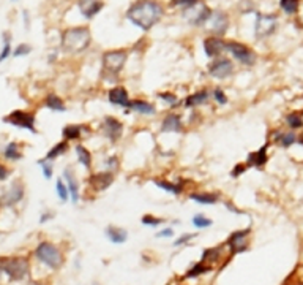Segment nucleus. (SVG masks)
I'll list each match as a JSON object with an SVG mask.
<instances>
[{
  "label": "nucleus",
  "instance_id": "obj_7",
  "mask_svg": "<svg viewBox=\"0 0 303 285\" xmlns=\"http://www.w3.org/2000/svg\"><path fill=\"white\" fill-rule=\"evenodd\" d=\"M4 122L35 133V114L33 113L22 111V110H15V111H11L10 114L5 116Z\"/></svg>",
  "mask_w": 303,
  "mask_h": 285
},
{
  "label": "nucleus",
  "instance_id": "obj_40",
  "mask_svg": "<svg viewBox=\"0 0 303 285\" xmlns=\"http://www.w3.org/2000/svg\"><path fill=\"white\" fill-rule=\"evenodd\" d=\"M220 257V249H205L204 254H202V263H207V262H215L218 260Z\"/></svg>",
  "mask_w": 303,
  "mask_h": 285
},
{
  "label": "nucleus",
  "instance_id": "obj_24",
  "mask_svg": "<svg viewBox=\"0 0 303 285\" xmlns=\"http://www.w3.org/2000/svg\"><path fill=\"white\" fill-rule=\"evenodd\" d=\"M208 92L207 90H199V92H194L193 95H188L185 98V106L187 108H196V106H201L204 103L208 101Z\"/></svg>",
  "mask_w": 303,
  "mask_h": 285
},
{
  "label": "nucleus",
  "instance_id": "obj_5",
  "mask_svg": "<svg viewBox=\"0 0 303 285\" xmlns=\"http://www.w3.org/2000/svg\"><path fill=\"white\" fill-rule=\"evenodd\" d=\"M126 51L125 49H111V51H106V53L103 54V68L106 73H111V75H118L122 72L125 62H126Z\"/></svg>",
  "mask_w": 303,
  "mask_h": 285
},
{
  "label": "nucleus",
  "instance_id": "obj_13",
  "mask_svg": "<svg viewBox=\"0 0 303 285\" xmlns=\"http://www.w3.org/2000/svg\"><path fill=\"white\" fill-rule=\"evenodd\" d=\"M210 76L217 78V80H226V78L232 76L234 73V63L229 59L225 57H217L208 67Z\"/></svg>",
  "mask_w": 303,
  "mask_h": 285
},
{
  "label": "nucleus",
  "instance_id": "obj_1",
  "mask_svg": "<svg viewBox=\"0 0 303 285\" xmlns=\"http://www.w3.org/2000/svg\"><path fill=\"white\" fill-rule=\"evenodd\" d=\"M164 7L158 0H138L126 10V19L136 27L149 32L163 18Z\"/></svg>",
  "mask_w": 303,
  "mask_h": 285
},
{
  "label": "nucleus",
  "instance_id": "obj_16",
  "mask_svg": "<svg viewBox=\"0 0 303 285\" xmlns=\"http://www.w3.org/2000/svg\"><path fill=\"white\" fill-rule=\"evenodd\" d=\"M248 235H249V228H246V230H240V231H234L232 235L229 236V239H228V245H229V249H231L232 255H234V254H239V252L246 251V247H248V242H246Z\"/></svg>",
  "mask_w": 303,
  "mask_h": 285
},
{
  "label": "nucleus",
  "instance_id": "obj_49",
  "mask_svg": "<svg viewBox=\"0 0 303 285\" xmlns=\"http://www.w3.org/2000/svg\"><path fill=\"white\" fill-rule=\"evenodd\" d=\"M245 170H246V166L245 165H237L234 170H232V176L234 177H237V176H240L242 173H245Z\"/></svg>",
  "mask_w": 303,
  "mask_h": 285
},
{
  "label": "nucleus",
  "instance_id": "obj_8",
  "mask_svg": "<svg viewBox=\"0 0 303 285\" xmlns=\"http://www.w3.org/2000/svg\"><path fill=\"white\" fill-rule=\"evenodd\" d=\"M24 195H25L24 184L19 179H16L15 183L0 195V208H13V206H16L18 203L22 201Z\"/></svg>",
  "mask_w": 303,
  "mask_h": 285
},
{
  "label": "nucleus",
  "instance_id": "obj_26",
  "mask_svg": "<svg viewBox=\"0 0 303 285\" xmlns=\"http://www.w3.org/2000/svg\"><path fill=\"white\" fill-rule=\"evenodd\" d=\"M190 198L196 203H201V204H215L218 201V195H215V193H207V192L191 193Z\"/></svg>",
  "mask_w": 303,
  "mask_h": 285
},
{
  "label": "nucleus",
  "instance_id": "obj_25",
  "mask_svg": "<svg viewBox=\"0 0 303 285\" xmlns=\"http://www.w3.org/2000/svg\"><path fill=\"white\" fill-rule=\"evenodd\" d=\"M4 157L7 160H11V162H18V160L22 159V151H21L18 142H15V141L8 142V145L5 146V149H4Z\"/></svg>",
  "mask_w": 303,
  "mask_h": 285
},
{
  "label": "nucleus",
  "instance_id": "obj_10",
  "mask_svg": "<svg viewBox=\"0 0 303 285\" xmlns=\"http://www.w3.org/2000/svg\"><path fill=\"white\" fill-rule=\"evenodd\" d=\"M210 11H212V10H210L204 2L197 0V2L193 7L183 10V16H185L187 21L191 22L193 25H204L205 21L210 16Z\"/></svg>",
  "mask_w": 303,
  "mask_h": 285
},
{
  "label": "nucleus",
  "instance_id": "obj_48",
  "mask_svg": "<svg viewBox=\"0 0 303 285\" xmlns=\"http://www.w3.org/2000/svg\"><path fill=\"white\" fill-rule=\"evenodd\" d=\"M193 238H196V235H191V233H190V235H188V233H187V235H183V236H180L179 239H176V247H179V245H182V244H187L188 241H191Z\"/></svg>",
  "mask_w": 303,
  "mask_h": 285
},
{
  "label": "nucleus",
  "instance_id": "obj_18",
  "mask_svg": "<svg viewBox=\"0 0 303 285\" xmlns=\"http://www.w3.org/2000/svg\"><path fill=\"white\" fill-rule=\"evenodd\" d=\"M161 130L163 132H172V133H180L182 130H183V122H182V119H180V116L179 114H174V113H170V114H167L166 118L163 119V122H161Z\"/></svg>",
  "mask_w": 303,
  "mask_h": 285
},
{
  "label": "nucleus",
  "instance_id": "obj_55",
  "mask_svg": "<svg viewBox=\"0 0 303 285\" xmlns=\"http://www.w3.org/2000/svg\"><path fill=\"white\" fill-rule=\"evenodd\" d=\"M13 2H16V0H13Z\"/></svg>",
  "mask_w": 303,
  "mask_h": 285
},
{
  "label": "nucleus",
  "instance_id": "obj_27",
  "mask_svg": "<svg viewBox=\"0 0 303 285\" xmlns=\"http://www.w3.org/2000/svg\"><path fill=\"white\" fill-rule=\"evenodd\" d=\"M45 106L52 110V111H65V103L63 100L56 95V94H49L45 100Z\"/></svg>",
  "mask_w": 303,
  "mask_h": 285
},
{
  "label": "nucleus",
  "instance_id": "obj_22",
  "mask_svg": "<svg viewBox=\"0 0 303 285\" xmlns=\"http://www.w3.org/2000/svg\"><path fill=\"white\" fill-rule=\"evenodd\" d=\"M267 151H269V145H264L261 149H257L256 152H253V154H249L248 155V165L249 166H257V168H261L262 165H266V162H267Z\"/></svg>",
  "mask_w": 303,
  "mask_h": 285
},
{
  "label": "nucleus",
  "instance_id": "obj_46",
  "mask_svg": "<svg viewBox=\"0 0 303 285\" xmlns=\"http://www.w3.org/2000/svg\"><path fill=\"white\" fill-rule=\"evenodd\" d=\"M106 166H108V171H109V173H114V171L118 170V166H120V162H118L117 157H109V159L106 160Z\"/></svg>",
  "mask_w": 303,
  "mask_h": 285
},
{
  "label": "nucleus",
  "instance_id": "obj_52",
  "mask_svg": "<svg viewBox=\"0 0 303 285\" xmlns=\"http://www.w3.org/2000/svg\"><path fill=\"white\" fill-rule=\"evenodd\" d=\"M0 280H2V271H0Z\"/></svg>",
  "mask_w": 303,
  "mask_h": 285
},
{
  "label": "nucleus",
  "instance_id": "obj_3",
  "mask_svg": "<svg viewBox=\"0 0 303 285\" xmlns=\"http://www.w3.org/2000/svg\"><path fill=\"white\" fill-rule=\"evenodd\" d=\"M0 271L11 280H24L30 273L29 258L25 257H2L0 258Z\"/></svg>",
  "mask_w": 303,
  "mask_h": 285
},
{
  "label": "nucleus",
  "instance_id": "obj_33",
  "mask_svg": "<svg viewBox=\"0 0 303 285\" xmlns=\"http://www.w3.org/2000/svg\"><path fill=\"white\" fill-rule=\"evenodd\" d=\"M62 135H63L65 139H68V141H70V139H77L79 136H81V127L74 125V124L67 125V127H63Z\"/></svg>",
  "mask_w": 303,
  "mask_h": 285
},
{
  "label": "nucleus",
  "instance_id": "obj_34",
  "mask_svg": "<svg viewBox=\"0 0 303 285\" xmlns=\"http://www.w3.org/2000/svg\"><path fill=\"white\" fill-rule=\"evenodd\" d=\"M286 124H287L289 127H291V128H301V125H303V119H301L300 111H292L291 114H287Z\"/></svg>",
  "mask_w": 303,
  "mask_h": 285
},
{
  "label": "nucleus",
  "instance_id": "obj_51",
  "mask_svg": "<svg viewBox=\"0 0 303 285\" xmlns=\"http://www.w3.org/2000/svg\"><path fill=\"white\" fill-rule=\"evenodd\" d=\"M51 217H52V214H51V212H45V214H43L41 217H39V222H41V224H45L46 220H48V219H51Z\"/></svg>",
  "mask_w": 303,
  "mask_h": 285
},
{
  "label": "nucleus",
  "instance_id": "obj_37",
  "mask_svg": "<svg viewBox=\"0 0 303 285\" xmlns=\"http://www.w3.org/2000/svg\"><path fill=\"white\" fill-rule=\"evenodd\" d=\"M276 141H280V145L283 148H289V146H292L294 142L297 141V135L294 132H287V133L280 135L278 138H276Z\"/></svg>",
  "mask_w": 303,
  "mask_h": 285
},
{
  "label": "nucleus",
  "instance_id": "obj_39",
  "mask_svg": "<svg viewBox=\"0 0 303 285\" xmlns=\"http://www.w3.org/2000/svg\"><path fill=\"white\" fill-rule=\"evenodd\" d=\"M56 187H57L59 198H60L62 201H67V200L70 198V193H68V189H67V186H65V183H63V179H62V177H60V179H57V184H56Z\"/></svg>",
  "mask_w": 303,
  "mask_h": 285
},
{
  "label": "nucleus",
  "instance_id": "obj_38",
  "mask_svg": "<svg viewBox=\"0 0 303 285\" xmlns=\"http://www.w3.org/2000/svg\"><path fill=\"white\" fill-rule=\"evenodd\" d=\"M30 53H32V46L30 45H25V43L18 45L15 49H11V56L13 57H22V56H27Z\"/></svg>",
  "mask_w": 303,
  "mask_h": 285
},
{
  "label": "nucleus",
  "instance_id": "obj_56",
  "mask_svg": "<svg viewBox=\"0 0 303 285\" xmlns=\"http://www.w3.org/2000/svg\"><path fill=\"white\" fill-rule=\"evenodd\" d=\"M297 285H301V283H297Z\"/></svg>",
  "mask_w": 303,
  "mask_h": 285
},
{
  "label": "nucleus",
  "instance_id": "obj_41",
  "mask_svg": "<svg viewBox=\"0 0 303 285\" xmlns=\"http://www.w3.org/2000/svg\"><path fill=\"white\" fill-rule=\"evenodd\" d=\"M163 222H164L163 219L155 217V216H150V214H146V216L142 217V224L147 225V227H158V225H161Z\"/></svg>",
  "mask_w": 303,
  "mask_h": 285
},
{
  "label": "nucleus",
  "instance_id": "obj_31",
  "mask_svg": "<svg viewBox=\"0 0 303 285\" xmlns=\"http://www.w3.org/2000/svg\"><path fill=\"white\" fill-rule=\"evenodd\" d=\"M300 7V0H280V8L286 15H295Z\"/></svg>",
  "mask_w": 303,
  "mask_h": 285
},
{
  "label": "nucleus",
  "instance_id": "obj_36",
  "mask_svg": "<svg viewBox=\"0 0 303 285\" xmlns=\"http://www.w3.org/2000/svg\"><path fill=\"white\" fill-rule=\"evenodd\" d=\"M212 224H213V220L208 219V217H205V216H202V214H196V216L193 217V225H194L196 228H208Z\"/></svg>",
  "mask_w": 303,
  "mask_h": 285
},
{
  "label": "nucleus",
  "instance_id": "obj_35",
  "mask_svg": "<svg viewBox=\"0 0 303 285\" xmlns=\"http://www.w3.org/2000/svg\"><path fill=\"white\" fill-rule=\"evenodd\" d=\"M11 56V35L8 32L4 33V48L0 51V62L7 60V57Z\"/></svg>",
  "mask_w": 303,
  "mask_h": 285
},
{
  "label": "nucleus",
  "instance_id": "obj_50",
  "mask_svg": "<svg viewBox=\"0 0 303 285\" xmlns=\"http://www.w3.org/2000/svg\"><path fill=\"white\" fill-rule=\"evenodd\" d=\"M174 235V231H172V228H166V230H163V231H160L158 233V238H170Z\"/></svg>",
  "mask_w": 303,
  "mask_h": 285
},
{
  "label": "nucleus",
  "instance_id": "obj_15",
  "mask_svg": "<svg viewBox=\"0 0 303 285\" xmlns=\"http://www.w3.org/2000/svg\"><path fill=\"white\" fill-rule=\"evenodd\" d=\"M202 46L204 53L210 59H217L223 54V51H226V42H223L218 37H207Z\"/></svg>",
  "mask_w": 303,
  "mask_h": 285
},
{
  "label": "nucleus",
  "instance_id": "obj_12",
  "mask_svg": "<svg viewBox=\"0 0 303 285\" xmlns=\"http://www.w3.org/2000/svg\"><path fill=\"white\" fill-rule=\"evenodd\" d=\"M101 132L111 142H117L123 135V124L117 118L108 116V118H104V121L101 124Z\"/></svg>",
  "mask_w": 303,
  "mask_h": 285
},
{
  "label": "nucleus",
  "instance_id": "obj_23",
  "mask_svg": "<svg viewBox=\"0 0 303 285\" xmlns=\"http://www.w3.org/2000/svg\"><path fill=\"white\" fill-rule=\"evenodd\" d=\"M106 236L114 244H123L128 239V233H126V230H123L120 227L111 225V227L106 228Z\"/></svg>",
  "mask_w": 303,
  "mask_h": 285
},
{
  "label": "nucleus",
  "instance_id": "obj_20",
  "mask_svg": "<svg viewBox=\"0 0 303 285\" xmlns=\"http://www.w3.org/2000/svg\"><path fill=\"white\" fill-rule=\"evenodd\" d=\"M63 177H65V186H67V189H68V193H70V197H71V200H73V203H76L77 200H79V187H77V179L74 177V174H73V171L70 170V168H67L65 170V173H63Z\"/></svg>",
  "mask_w": 303,
  "mask_h": 285
},
{
  "label": "nucleus",
  "instance_id": "obj_21",
  "mask_svg": "<svg viewBox=\"0 0 303 285\" xmlns=\"http://www.w3.org/2000/svg\"><path fill=\"white\" fill-rule=\"evenodd\" d=\"M126 108L133 110L136 113H141V114H155L156 113L155 106L146 100H128Z\"/></svg>",
  "mask_w": 303,
  "mask_h": 285
},
{
  "label": "nucleus",
  "instance_id": "obj_9",
  "mask_svg": "<svg viewBox=\"0 0 303 285\" xmlns=\"http://www.w3.org/2000/svg\"><path fill=\"white\" fill-rule=\"evenodd\" d=\"M278 29V16L276 15H257L254 30L257 38H267Z\"/></svg>",
  "mask_w": 303,
  "mask_h": 285
},
{
  "label": "nucleus",
  "instance_id": "obj_14",
  "mask_svg": "<svg viewBox=\"0 0 303 285\" xmlns=\"http://www.w3.org/2000/svg\"><path fill=\"white\" fill-rule=\"evenodd\" d=\"M112 183H114V173L109 171H100L89 177V184L95 192H103L109 189Z\"/></svg>",
  "mask_w": 303,
  "mask_h": 285
},
{
  "label": "nucleus",
  "instance_id": "obj_4",
  "mask_svg": "<svg viewBox=\"0 0 303 285\" xmlns=\"http://www.w3.org/2000/svg\"><path fill=\"white\" fill-rule=\"evenodd\" d=\"M35 257L39 263L46 265L51 269H59L63 265V255H62L60 249L48 241H43L36 245Z\"/></svg>",
  "mask_w": 303,
  "mask_h": 285
},
{
  "label": "nucleus",
  "instance_id": "obj_44",
  "mask_svg": "<svg viewBox=\"0 0 303 285\" xmlns=\"http://www.w3.org/2000/svg\"><path fill=\"white\" fill-rule=\"evenodd\" d=\"M213 98L220 103V105H226V103H228V97L225 94V90L220 89V87H217L213 90Z\"/></svg>",
  "mask_w": 303,
  "mask_h": 285
},
{
  "label": "nucleus",
  "instance_id": "obj_28",
  "mask_svg": "<svg viewBox=\"0 0 303 285\" xmlns=\"http://www.w3.org/2000/svg\"><path fill=\"white\" fill-rule=\"evenodd\" d=\"M76 155H77L79 163H81L82 166H85V168H90V165H92V154H90L89 149H85L82 145H77L76 146Z\"/></svg>",
  "mask_w": 303,
  "mask_h": 285
},
{
  "label": "nucleus",
  "instance_id": "obj_32",
  "mask_svg": "<svg viewBox=\"0 0 303 285\" xmlns=\"http://www.w3.org/2000/svg\"><path fill=\"white\" fill-rule=\"evenodd\" d=\"M208 271H212V266H208V265L199 262V263H196L191 269H188V273L185 274V277H188V279L190 277H197V276H201L204 273H208Z\"/></svg>",
  "mask_w": 303,
  "mask_h": 285
},
{
  "label": "nucleus",
  "instance_id": "obj_29",
  "mask_svg": "<svg viewBox=\"0 0 303 285\" xmlns=\"http://www.w3.org/2000/svg\"><path fill=\"white\" fill-rule=\"evenodd\" d=\"M67 149H68V142L67 141H60V142H57L56 146H52V149L46 154V160H49V162H52L54 159H57V157H60V155L63 154V152H67Z\"/></svg>",
  "mask_w": 303,
  "mask_h": 285
},
{
  "label": "nucleus",
  "instance_id": "obj_54",
  "mask_svg": "<svg viewBox=\"0 0 303 285\" xmlns=\"http://www.w3.org/2000/svg\"><path fill=\"white\" fill-rule=\"evenodd\" d=\"M92 285H100V283H92Z\"/></svg>",
  "mask_w": 303,
  "mask_h": 285
},
{
  "label": "nucleus",
  "instance_id": "obj_30",
  "mask_svg": "<svg viewBox=\"0 0 303 285\" xmlns=\"http://www.w3.org/2000/svg\"><path fill=\"white\" fill-rule=\"evenodd\" d=\"M155 184L160 189L166 190V192L174 193V195H180L182 189H183V184H172V183H167V181H161V179H156Z\"/></svg>",
  "mask_w": 303,
  "mask_h": 285
},
{
  "label": "nucleus",
  "instance_id": "obj_42",
  "mask_svg": "<svg viewBox=\"0 0 303 285\" xmlns=\"http://www.w3.org/2000/svg\"><path fill=\"white\" fill-rule=\"evenodd\" d=\"M38 165L43 168V174H45V177H46V179H51V177H52V163H51L49 160L43 159V160H39V162H38Z\"/></svg>",
  "mask_w": 303,
  "mask_h": 285
},
{
  "label": "nucleus",
  "instance_id": "obj_2",
  "mask_svg": "<svg viewBox=\"0 0 303 285\" xmlns=\"http://www.w3.org/2000/svg\"><path fill=\"white\" fill-rule=\"evenodd\" d=\"M92 43V33L89 27L84 25H77L62 32L60 46L62 51L67 54H81L90 46Z\"/></svg>",
  "mask_w": 303,
  "mask_h": 285
},
{
  "label": "nucleus",
  "instance_id": "obj_47",
  "mask_svg": "<svg viewBox=\"0 0 303 285\" xmlns=\"http://www.w3.org/2000/svg\"><path fill=\"white\" fill-rule=\"evenodd\" d=\"M11 174V170L5 165V163H0V181H7Z\"/></svg>",
  "mask_w": 303,
  "mask_h": 285
},
{
  "label": "nucleus",
  "instance_id": "obj_19",
  "mask_svg": "<svg viewBox=\"0 0 303 285\" xmlns=\"http://www.w3.org/2000/svg\"><path fill=\"white\" fill-rule=\"evenodd\" d=\"M109 101L112 105H118V106H125L126 108V103H128V92L126 89L122 87V86H117V87H112L109 90Z\"/></svg>",
  "mask_w": 303,
  "mask_h": 285
},
{
  "label": "nucleus",
  "instance_id": "obj_53",
  "mask_svg": "<svg viewBox=\"0 0 303 285\" xmlns=\"http://www.w3.org/2000/svg\"><path fill=\"white\" fill-rule=\"evenodd\" d=\"M30 285H41V283H30Z\"/></svg>",
  "mask_w": 303,
  "mask_h": 285
},
{
  "label": "nucleus",
  "instance_id": "obj_43",
  "mask_svg": "<svg viewBox=\"0 0 303 285\" xmlns=\"http://www.w3.org/2000/svg\"><path fill=\"white\" fill-rule=\"evenodd\" d=\"M197 0H170V7H180L183 10H187L190 7H193Z\"/></svg>",
  "mask_w": 303,
  "mask_h": 285
},
{
  "label": "nucleus",
  "instance_id": "obj_17",
  "mask_svg": "<svg viewBox=\"0 0 303 285\" xmlns=\"http://www.w3.org/2000/svg\"><path fill=\"white\" fill-rule=\"evenodd\" d=\"M77 7H79V11H81V15L85 19H92L103 10L104 4H103V0H79Z\"/></svg>",
  "mask_w": 303,
  "mask_h": 285
},
{
  "label": "nucleus",
  "instance_id": "obj_45",
  "mask_svg": "<svg viewBox=\"0 0 303 285\" xmlns=\"http://www.w3.org/2000/svg\"><path fill=\"white\" fill-rule=\"evenodd\" d=\"M158 97H160L163 101H166V103H169V105H176V103H179V98H177V95H174V94H170V92H161V94H158Z\"/></svg>",
  "mask_w": 303,
  "mask_h": 285
},
{
  "label": "nucleus",
  "instance_id": "obj_11",
  "mask_svg": "<svg viewBox=\"0 0 303 285\" xmlns=\"http://www.w3.org/2000/svg\"><path fill=\"white\" fill-rule=\"evenodd\" d=\"M226 49L229 51V53L239 60L240 63H243V65H253V63L256 62V54L253 49H249L246 45L243 43H237V42H229L226 43Z\"/></svg>",
  "mask_w": 303,
  "mask_h": 285
},
{
  "label": "nucleus",
  "instance_id": "obj_6",
  "mask_svg": "<svg viewBox=\"0 0 303 285\" xmlns=\"http://www.w3.org/2000/svg\"><path fill=\"white\" fill-rule=\"evenodd\" d=\"M204 27H207V30L212 33V37H223L228 32L229 27V18L226 13H223L220 10H212L210 11V16L205 21Z\"/></svg>",
  "mask_w": 303,
  "mask_h": 285
}]
</instances>
